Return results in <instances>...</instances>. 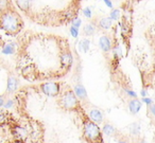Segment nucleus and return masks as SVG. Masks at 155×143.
Returning <instances> with one entry per match:
<instances>
[{
  "instance_id": "7",
  "label": "nucleus",
  "mask_w": 155,
  "mask_h": 143,
  "mask_svg": "<svg viewBox=\"0 0 155 143\" xmlns=\"http://www.w3.org/2000/svg\"><path fill=\"white\" fill-rule=\"evenodd\" d=\"M102 132L105 136L107 137H112V138H116L119 135V130L115 127L114 125H112L108 122H104L103 126H102Z\"/></svg>"
},
{
  "instance_id": "22",
  "label": "nucleus",
  "mask_w": 155,
  "mask_h": 143,
  "mask_svg": "<svg viewBox=\"0 0 155 143\" xmlns=\"http://www.w3.org/2000/svg\"><path fill=\"white\" fill-rule=\"evenodd\" d=\"M154 71H155V63H154Z\"/></svg>"
},
{
  "instance_id": "21",
  "label": "nucleus",
  "mask_w": 155,
  "mask_h": 143,
  "mask_svg": "<svg viewBox=\"0 0 155 143\" xmlns=\"http://www.w3.org/2000/svg\"><path fill=\"white\" fill-rule=\"evenodd\" d=\"M118 143H129V142H127V140H125V139H119Z\"/></svg>"
},
{
  "instance_id": "12",
  "label": "nucleus",
  "mask_w": 155,
  "mask_h": 143,
  "mask_svg": "<svg viewBox=\"0 0 155 143\" xmlns=\"http://www.w3.org/2000/svg\"><path fill=\"white\" fill-rule=\"evenodd\" d=\"M18 47L14 41H8L2 46V53L5 54H14L17 51Z\"/></svg>"
},
{
  "instance_id": "1",
  "label": "nucleus",
  "mask_w": 155,
  "mask_h": 143,
  "mask_svg": "<svg viewBox=\"0 0 155 143\" xmlns=\"http://www.w3.org/2000/svg\"><path fill=\"white\" fill-rule=\"evenodd\" d=\"M25 33L16 55V68L30 82L62 79L73 63L69 41L63 36L44 33Z\"/></svg>"
},
{
  "instance_id": "2",
  "label": "nucleus",
  "mask_w": 155,
  "mask_h": 143,
  "mask_svg": "<svg viewBox=\"0 0 155 143\" xmlns=\"http://www.w3.org/2000/svg\"><path fill=\"white\" fill-rule=\"evenodd\" d=\"M82 123V137L87 143H104L103 132L99 127L95 121L89 118V115L85 112L84 108L80 107V109L77 111Z\"/></svg>"
},
{
  "instance_id": "16",
  "label": "nucleus",
  "mask_w": 155,
  "mask_h": 143,
  "mask_svg": "<svg viewBox=\"0 0 155 143\" xmlns=\"http://www.w3.org/2000/svg\"><path fill=\"white\" fill-rule=\"evenodd\" d=\"M110 17L112 18L113 20H118L119 17H120V11H119V10H117V9L113 10V11L110 12Z\"/></svg>"
},
{
  "instance_id": "5",
  "label": "nucleus",
  "mask_w": 155,
  "mask_h": 143,
  "mask_svg": "<svg viewBox=\"0 0 155 143\" xmlns=\"http://www.w3.org/2000/svg\"><path fill=\"white\" fill-rule=\"evenodd\" d=\"M62 84L58 82H44L39 85V89L45 96L50 98H56L61 94Z\"/></svg>"
},
{
  "instance_id": "13",
  "label": "nucleus",
  "mask_w": 155,
  "mask_h": 143,
  "mask_svg": "<svg viewBox=\"0 0 155 143\" xmlns=\"http://www.w3.org/2000/svg\"><path fill=\"white\" fill-rule=\"evenodd\" d=\"M74 92L75 94L78 96V98L80 99V100L82 101H85L86 100L87 102H88V99H87V94H86V90H85V88L83 87L82 85H77L74 87Z\"/></svg>"
},
{
  "instance_id": "14",
  "label": "nucleus",
  "mask_w": 155,
  "mask_h": 143,
  "mask_svg": "<svg viewBox=\"0 0 155 143\" xmlns=\"http://www.w3.org/2000/svg\"><path fill=\"white\" fill-rule=\"evenodd\" d=\"M96 32V26L94 24H87L83 27V33L86 36H93Z\"/></svg>"
},
{
  "instance_id": "4",
  "label": "nucleus",
  "mask_w": 155,
  "mask_h": 143,
  "mask_svg": "<svg viewBox=\"0 0 155 143\" xmlns=\"http://www.w3.org/2000/svg\"><path fill=\"white\" fill-rule=\"evenodd\" d=\"M58 105L65 111H78L80 107H82L80 99L70 87H67L58 96Z\"/></svg>"
},
{
  "instance_id": "15",
  "label": "nucleus",
  "mask_w": 155,
  "mask_h": 143,
  "mask_svg": "<svg viewBox=\"0 0 155 143\" xmlns=\"http://www.w3.org/2000/svg\"><path fill=\"white\" fill-rule=\"evenodd\" d=\"M14 8V5H12L11 0H0V11L5 12L7 10Z\"/></svg>"
},
{
  "instance_id": "18",
  "label": "nucleus",
  "mask_w": 155,
  "mask_h": 143,
  "mask_svg": "<svg viewBox=\"0 0 155 143\" xmlns=\"http://www.w3.org/2000/svg\"><path fill=\"white\" fill-rule=\"evenodd\" d=\"M149 110H150V112L155 117V105L154 104L149 105Z\"/></svg>"
},
{
  "instance_id": "10",
  "label": "nucleus",
  "mask_w": 155,
  "mask_h": 143,
  "mask_svg": "<svg viewBox=\"0 0 155 143\" xmlns=\"http://www.w3.org/2000/svg\"><path fill=\"white\" fill-rule=\"evenodd\" d=\"M127 105H129L130 112H131L132 115L138 113L140 110V108H141V102H140L137 98H133L132 100H130L129 103H127Z\"/></svg>"
},
{
  "instance_id": "19",
  "label": "nucleus",
  "mask_w": 155,
  "mask_h": 143,
  "mask_svg": "<svg viewBox=\"0 0 155 143\" xmlns=\"http://www.w3.org/2000/svg\"><path fill=\"white\" fill-rule=\"evenodd\" d=\"M84 14H85V16L86 17H88V18H91V11H89V9H85L84 10Z\"/></svg>"
},
{
  "instance_id": "20",
  "label": "nucleus",
  "mask_w": 155,
  "mask_h": 143,
  "mask_svg": "<svg viewBox=\"0 0 155 143\" xmlns=\"http://www.w3.org/2000/svg\"><path fill=\"white\" fill-rule=\"evenodd\" d=\"M70 30H71V32H72L73 33V36H77V35H78V31H75V29L74 28H73V27H72V28H71L70 29Z\"/></svg>"
},
{
  "instance_id": "17",
  "label": "nucleus",
  "mask_w": 155,
  "mask_h": 143,
  "mask_svg": "<svg viewBox=\"0 0 155 143\" xmlns=\"http://www.w3.org/2000/svg\"><path fill=\"white\" fill-rule=\"evenodd\" d=\"M134 143H148L143 138H139V137H136V139L134 140Z\"/></svg>"
},
{
  "instance_id": "6",
  "label": "nucleus",
  "mask_w": 155,
  "mask_h": 143,
  "mask_svg": "<svg viewBox=\"0 0 155 143\" xmlns=\"http://www.w3.org/2000/svg\"><path fill=\"white\" fill-rule=\"evenodd\" d=\"M93 24L100 30H108L112 28L113 19L110 17H100L93 20Z\"/></svg>"
},
{
  "instance_id": "9",
  "label": "nucleus",
  "mask_w": 155,
  "mask_h": 143,
  "mask_svg": "<svg viewBox=\"0 0 155 143\" xmlns=\"http://www.w3.org/2000/svg\"><path fill=\"white\" fill-rule=\"evenodd\" d=\"M19 86V80L15 75L11 74L8 79V87H7V93H13L17 90Z\"/></svg>"
},
{
  "instance_id": "8",
  "label": "nucleus",
  "mask_w": 155,
  "mask_h": 143,
  "mask_svg": "<svg viewBox=\"0 0 155 143\" xmlns=\"http://www.w3.org/2000/svg\"><path fill=\"white\" fill-rule=\"evenodd\" d=\"M99 47L102 50L103 53H108L112 50V41H110V37L103 35V36L100 37L99 39Z\"/></svg>"
},
{
  "instance_id": "3",
  "label": "nucleus",
  "mask_w": 155,
  "mask_h": 143,
  "mask_svg": "<svg viewBox=\"0 0 155 143\" xmlns=\"http://www.w3.org/2000/svg\"><path fill=\"white\" fill-rule=\"evenodd\" d=\"M0 26H1V30L7 35L15 36L22 31L25 22L15 8H11L7 11L1 12Z\"/></svg>"
},
{
  "instance_id": "11",
  "label": "nucleus",
  "mask_w": 155,
  "mask_h": 143,
  "mask_svg": "<svg viewBox=\"0 0 155 143\" xmlns=\"http://www.w3.org/2000/svg\"><path fill=\"white\" fill-rule=\"evenodd\" d=\"M89 118H91L93 121H95L97 124H100L103 122V113L99 110L98 108H93L88 113Z\"/></svg>"
}]
</instances>
